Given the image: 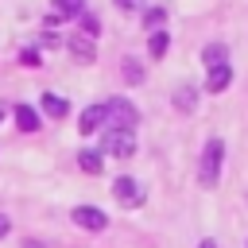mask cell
Returning a JSON list of instances; mask_svg holds the SVG:
<instances>
[{
  "label": "cell",
  "mask_w": 248,
  "mask_h": 248,
  "mask_svg": "<svg viewBox=\"0 0 248 248\" xmlns=\"http://www.w3.org/2000/svg\"><path fill=\"white\" fill-rule=\"evenodd\" d=\"M198 248H217V244H213V240H202V244H198Z\"/></svg>",
  "instance_id": "7402d4cb"
},
{
  "label": "cell",
  "mask_w": 248,
  "mask_h": 248,
  "mask_svg": "<svg viewBox=\"0 0 248 248\" xmlns=\"http://www.w3.org/2000/svg\"><path fill=\"white\" fill-rule=\"evenodd\" d=\"M112 194H116V202H120V205H128V209L143 205V198H147V190H143L136 178H128V174H120V178L112 182Z\"/></svg>",
  "instance_id": "277c9868"
},
{
  "label": "cell",
  "mask_w": 248,
  "mask_h": 248,
  "mask_svg": "<svg viewBox=\"0 0 248 248\" xmlns=\"http://www.w3.org/2000/svg\"><path fill=\"white\" fill-rule=\"evenodd\" d=\"M221 159H225V143H221V140H209L205 151H202V163H198V178H202L205 190L217 186V178H221Z\"/></svg>",
  "instance_id": "6da1fadb"
},
{
  "label": "cell",
  "mask_w": 248,
  "mask_h": 248,
  "mask_svg": "<svg viewBox=\"0 0 248 248\" xmlns=\"http://www.w3.org/2000/svg\"><path fill=\"white\" fill-rule=\"evenodd\" d=\"M116 8H124V12H140L143 0H116Z\"/></svg>",
  "instance_id": "d6986e66"
},
{
  "label": "cell",
  "mask_w": 248,
  "mask_h": 248,
  "mask_svg": "<svg viewBox=\"0 0 248 248\" xmlns=\"http://www.w3.org/2000/svg\"><path fill=\"white\" fill-rule=\"evenodd\" d=\"M229 81H232V66L225 62V66H213V70H209V81H205V89H209V93H221Z\"/></svg>",
  "instance_id": "ba28073f"
},
{
  "label": "cell",
  "mask_w": 248,
  "mask_h": 248,
  "mask_svg": "<svg viewBox=\"0 0 248 248\" xmlns=\"http://www.w3.org/2000/svg\"><path fill=\"white\" fill-rule=\"evenodd\" d=\"M101 147H105V155H112V159H132V155H136V136L108 128V132L101 136Z\"/></svg>",
  "instance_id": "3957f363"
},
{
  "label": "cell",
  "mask_w": 248,
  "mask_h": 248,
  "mask_svg": "<svg viewBox=\"0 0 248 248\" xmlns=\"http://www.w3.org/2000/svg\"><path fill=\"white\" fill-rule=\"evenodd\" d=\"M78 167H81L85 174H101V167H105V163H101V155H97V151H78Z\"/></svg>",
  "instance_id": "8fae6325"
},
{
  "label": "cell",
  "mask_w": 248,
  "mask_h": 248,
  "mask_svg": "<svg viewBox=\"0 0 248 248\" xmlns=\"http://www.w3.org/2000/svg\"><path fill=\"white\" fill-rule=\"evenodd\" d=\"M202 62H209V70H213V66H225V46H221V43L205 46V50H202Z\"/></svg>",
  "instance_id": "5bb4252c"
},
{
  "label": "cell",
  "mask_w": 248,
  "mask_h": 248,
  "mask_svg": "<svg viewBox=\"0 0 248 248\" xmlns=\"http://www.w3.org/2000/svg\"><path fill=\"white\" fill-rule=\"evenodd\" d=\"M70 217H74V225H81V229H89V232H101V229H108V217H105L97 205H78Z\"/></svg>",
  "instance_id": "5b68a950"
},
{
  "label": "cell",
  "mask_w": 248,
  "mask_h": 248,
  "mask_svg": "<svg viewBox=\"0 0 248 248\" xmlns=\"http://www.w3.org/2000/svg\"><path fill=\"white\" fill-rule=\"evenodd\" d=\"M178 105H182V108H190V105H194V89H190V85H182V89H178Z\"/></svg>",
  "instance_id": "e0dca14e"
},
{
  "label": "cell",
  "mask_w": 248,
  "mask_h": 248,
  "mask_svg": "<svg viewBox=\"0 0 248 248\" xmlns=\"http://www.w3.org/2000/svg\"><path fill=\"white\" fill-rule=\"evenodd\" d=\"M43 112H46V116H54V120H62V116L70 112V105H66L62 97H54V93H43Z\"/></svg>",
  "instance_id": "9c48e42d"
},
{
  "label": "cell",
  "mask_w": 248,
  "mask_h": 248,
  "mask_svg": "<svg viewBox=\"0 0 248 248\" xmlns=\"http://www.w3.org/2000/svg\"><path fill=\"white\" fill-rule=\"evenodd\" d=\"M70 54H74L78 62H93V58H97L93 39H89V35H74V39H70Z\"/></svg>",
  "instance_id": "52a82bcc"
},
{
  "label": "cell",
  "mask_w": 248,
  "mask_h": 248,
  "mask_svg": "<svg viewBox=\"0 0 248 248\" xmlns=\"http://www.w3.org/2000/svg\"><path fill=\"white\" fill-rule=\"evenodd\" d=\"M163 19H167V12H163V8H151V12H147V27H151V31H159V27H163Z\"/></svg>",
  "instance_id": "9a60e30c"
},
{
  "label": "cell",
  "mask_w": 248,
  "mask_h": 248,
  "mask_svg": "<svg viewBox=\"0 0 248 248\" xmlns=\"http://www.w3.org/2000/svg\"><path fill=\"white\" fill-rule=\"evenodd\" d=\"M124 78H128V81H140V78H143V70L136 66V58H124Z\"/></svg>",
  "instance_id": "2e32d148"
},
{
  "label": "cell",
  "mask_w": 248,
  "mask_h": 248,
  "mask_svg": "<svg viewBox=\"0 0 248 248\" xmlns=\"http://www.w3.org/2000/svg\"><path fill=\"white\" fill-rule=\"evenodd\" d=\"M0 120H4V108H0Z\"/></svg>",
  "instance_id": "603a6c76"
},
{
  "label": "cell",
  "mask_w": 248,
  "mask_h": 248,
  "mask_svg": "<svg viewBox=\"0 0 248 248\" xmlns=\"http://www.w3.org/2000/svg\"><path fill=\"white\" fill-rule=\"evenodd\" d=\"M16 124H19L23 132H35V128H39V116H35V108H27V105H16Z\"/></svg>",
  "instance_id": "30bf717a"
},
{
  "label": "cell",
  "mask_w": 248,
  "mask_h": 248,
  "mask_svg": "<svg viewBox=\"0 0 248 248\" xmlns=\"http://www.w3.org/2000/svg\"><path fill=\"white\" fill-rule=\"evenodd\" d=\"M19 62H23V66H39V50H23Z\"/></svg>",
  "instance_id": "ac0fdd59"
},
{
  "label": "cell",
  "mask_w": 248,
  "mask_h": 248,
  "mask_svg": "<svg viewBox=\"0 0 248 248\" xmlns=\"http://www.w3.org/2000/svg\"><path fill=\"white\" fill-rule=\"evenodd\" d=\"M167 43H170V35H167V31H151V43H147L151 58H163V54H167Z\"/></svg>",
  "instance_id": "7c38bea8"
},
{
  "label": "cell",
  "mask_w": 248,
  "mask_h": 248,
  "mask_svg": "<svg viewBox=\"0 0 248 248\" xmlns=\"http://www.w3.org/2000/svg\"><path fill=\"white\" fill-rule=\"evenodd\" d=\"M8 229H12V217H4V213H0V236H8Z\"/></svg>",
  "instance_id": "ffe728a7"
},
{
  "label": "cell",
  "mask_w": 248,
  "mask_h": 248,
  "mask_svg": "<svg viewBox=\"0 0 248 248\" xmlns=\"http://www.w3.org/2000/svg\"><path fill=\"white\" fill-rule=\"evenodd\" d=\"M101 124H105V108H101V105H89V108H81V116H78V128H81L85 136H89V132H97Z\"/></svg>",
  "instance_id": "8992f818"
},
{
  "label": "cell",
  "mask_w": 248,
  "mask_h": 248,
  "mask_svg": "<svg viewBox=\"0 0 248 248\" xmlns=\"http://www.w3.org/2000/svg\"><path fill=\"white\" fill-rule=\"evenodd\" d=\"M105 108V120L116 128V132H132L136 124H140V112H136V105L128 101V97H112L108 105H101Z\"/></svg>",
  "instance_id": "7a4b0ae2"
},
{
  "label": "cell",
  "mask_w": 248,
  "mask_h": 248,
  "mask_svg": "<svg viewBox=\"0 0 248 248\" xmlns=\"http://www.w3.org/2000/svg\"><path fill=\"white\" fill-rule=\"evenodd\" d=\"M81 8H85V0H54V16H81Z\"/></svg>",
  "instance_id": "4fadbf2b"
},
{
  "label": "cell",
  "mask_w": 248,
  "mask_h": 248,
  "mask_svg": "<svg viewBox=\"0 0 248 248\" xmlns=\"http://www.w3.org/2000/svg\"><path fill=\"white\" fill-rule=\"evenodd\" d=\"M23 248H43V244H39V240H27V244H23Z\"/></svg>",
  "instance_id": "44dd1931"
}]
</instances>
